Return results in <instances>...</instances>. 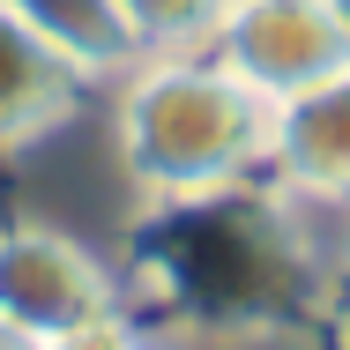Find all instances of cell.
Wrapping results in <instances>:
<instances>
[{"instance_id": "obj_1", "label": "cell", "mask_w": 350, "mask_h": 350, "mask_svg": "<svg viewBox=\"0 0 350 350\" xmlns=\"http://www.w3.org/2000/svg\"><path fill=\"white\" fill-rule=\"evenodd\" d=\"M269 135H276V105L216 60L142 53L120 75L112 142H120V172L142 187L149 209L239 187L246 172L269 164Z\"/></svg>"}, {"instance_id": "obj_2", "label": "cell", "mask_w": 350, "mask_h": 350, "mask_svg": "<svg viewBox=\"0 0 350 350\" xmlns=\"http://www.w3.org/2000/svg\"><path fill=\"white\" fill-rule=\"evenodd\" d=\"M142 283L164 313L194 328H269L306 298V261L291 216L246 202L239 187L202 202H157V231L142 246Z\"/></svg>"}, {"instance_id": "obj_3", "label": "cell", "mask_w": 350, "mask_h": 350, "mask_svg": "<svg viewBox=\"0 0 350 350\" xmlns=\"http://www.w3.org/2000/svg\"><path fill=\"white\" fill-rule=\"evenodd\" d=\"M209 60L231 68L269 105L350 68V30L328 0H224L209 30Z\"/></svg>"}, {"instance_id": "obj_4", "label": "cell", "mask_w": 350, "mask_h": 350, "mask_svg": "<svg viewBox=\"0 0 350 350\" xmlns=\"http://www.w3.org/2000/svg\"><path fill=\"white\" fill-rule=\"evenodd\" d=\"M120 306V276L53 224H8L0 231V328H23L38 343H60L68 328Z\"/></svg>"}, {"instance_id": "obj_5", "label": "cell", "mask_w": 350, "mask_h": 350, "mask_svg": "<svg viewBox=\"0 0 350 350\" xmlns=\"http://www.w3.org/2000/svg\"><path fill=\"white\" fill-rule=\"evenodd\" d=\"M82 75L0 0V149H30L82 112Z\"/></svg>"}, {"instance_id": "obj_6", "label": "cell", "mask_w": 350, "mask_h": 350, "mask_svg": "<svg viewBox=\"0 0 350 350\" xmlns=\"http://www.w3.org/2000/svg\"><path fill=\"white\" fill-rule=\"evenodd\" d=\"M269 164H276L298 194L350 202V68L276 105Z\"/></svg>"}, {"instance_id": "obj_7", "label": "cell", "mask_w": 350, "mask_h": 350, "mask_svg": "<svg viewBox=\"0 0 350 350\" xmlns=\"http://www.w3.org/2000/svg\"><path fill=\"white\" fill-rule=\"evenodd\" d=\"M60 60H68L82 82H97V75H127L142 60V38L135 23H127V8L120 0H8Z\"/></svg>"}, {"instance_id": "obj_8", "label": "cell", "mask_w": 350, "mask_h": 350, "mask_svg": "<svg viewBox=\"0 0 350 350\" xmlns=\"http://www.w3.org/2000/svg\"><path fill=\"white\" fill-rule=\"evenodd\" d=\"M120 8L135 23L142 53H194L209 45L216 15H224V0H120Z\"/></svg>"}, {"instance_id": "obj_9", "label": "cell", "mask_w": 350, "mask_h": 350, "mask_svg": "<svg viewBox=\"0 0 350 350\" xmlns=\"http://www.w3.org/2000/svg\"><path fill=\"white\" fill-rule=\"evenodd\" d=\"M0 350H53V343H38V336H23V328H0Z\"/></svg>"}, {"instance_id": "obj_10", "label": "cell", "mask_w": 350, "mask_h": 350, "mask_svg": "<svg viewBox=\"0 0 350 350\" xmlns=\"http://www.w3.org/2000/svg\"><path fill=\"white\" fill-rule=\"evenodd\" d=\"M328 8H336V15H343V30H350V0H328Z\"/></svg>"}, {"instance_id": "obj_11", "label": "cell", "mask_w": 350, "mask_h": 350, "mask_svg": "<svg viewBox=\"0 0 350 350\" xmlns=\"http://www.w3.org/2000/svg\"><path fill=\"white\" fill-rule=\"evenodd\" d=\"M127 350H157V343H149V336H135V343H127Z\"/></svg>"}, {"instance_id": "obj_12", "label": "cell", "mask_w": 350, "mask_h": 350, "mask_svg": "<svg viewBox=\"0 0 350 350\" xmlns=\"http://www.w3.org/2000/svg\"><path fill=\"white\" fill-rule=\"evenodd\" d=\"M343 350H350V336H343Z\"/></svg>"}]
</instances>
